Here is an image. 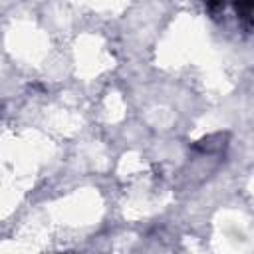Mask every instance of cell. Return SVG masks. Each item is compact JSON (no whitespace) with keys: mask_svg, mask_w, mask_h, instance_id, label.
I'll return each instance as SVG.
<instances>
[{"mask_svg":"<svg viewBox=\"0 0 254 254\" xmlns=\"http://www.w3.org/2000/svg\"><path fill=\"white\" fill-rule=\"evenodd\" d=\"M236 10H238L240 18H244L248 22L250 20V12H252V0H236Z\"/></svg>","mask_w":254,"mask_h":254,"instance_id":"1","label":"cell"}]
</instances>
